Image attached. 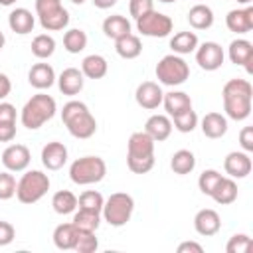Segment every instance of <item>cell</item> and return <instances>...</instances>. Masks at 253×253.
<instances>
[{"mask_svg":"<svg viewBox=\"0 0 253 253\" xmlns=\"http://www.w3.org/2000/svg\"><path fill=\"white\" fill-rule=\"evenodd\" d=\"M223 111L225 117L231 121H245L251 115V99H253V87L247 79H229L223 89Z\"/></svg>","mask_w":253,"mask_h":253,"instance_id":"1","label":"cell"},{"mask_svg":"<svg viewBox=\"0 0 253 253\" xmlns=\"http://www.w3.org/2000/svg\"><path fill=\"white\" fill-rule=\"evenodd\" d=\"M61 121L73 138H91L97 132V121L83 101H67L61 109Z\"/></svg>","mask_w":253,"mask_h":253,"instance_id":"2","label":"cell"},{"mask_svg":"<svg viewBox=\"0 0 253 253\" xmlns=\"http://www.w3.org/2000/svg\"><path fill=\"white\" fill-rule=\"evenodd\" d=\"M154 140L144 132L136 130L126 142V166L134 174H146L154 168Z\"/></svg>","mask_w":253,"mask_h":253,"instance_id":"3","label":"cell"},{"mask_svg":"<svg viewBox=\"0 0 253 253\" xmlns=\"http://www.w3.org/2000/svg\"><path fill=\"white\" fill-rule=\"evenodd\" d=\"M57 113V103L51 95L47 93H38L32 95V99L26 101V105L20 111V121L26 128L30 130H38L40 126H43L47 121H51Z\"/></svg>","mask_w":253,"mask_h":253,"instance_id":"4","label":"cell"},{"mask_svg":"<svg viewBox=\"0 0 253 253\" xmlns=\"http://www.w3.org/2000/svg\"><path fill=\"white\" fill-rule=\"evenodd\" d=\"M49 186H51V182H49V176L45 172H42V170H24L22 178L16 184V198H18L20 204L32 206L47 194Z\"/></svg>","mask_w":253,"mask_h":253,"instance_id":"5","label":"cell"},{"mask_svg":"<svg viewBox=\"0 0 253 253\" xmlns=\"http://www.w3.org/2000/svg\"><path fill=\"white\" fill-rule=\"evenodd\" d=\"M107 164L101 156H81L71 162L69 166V178L77 186H89L97 184L105 178Z\"/></svg>","mask_w":253,"mask_h":253,"instance_id":"6","label":"cell"},{"mask_svg":"<svg viewBox=\"0 0 253 253\" xmlns=\"http://www.w3.org/2000/svg\"><path fill=\"white\" fill-rule=\"evenodd\" d=\"M132 211H134V200L130 194L126 192H115L111 194L105 204H103V210H101V215L103 219L113 225V227H123L130 221L132 217Z\"/></svg>","mask_w":253,"mask_h":253,"instance_id":"7","label":"cell"},{"mask_svg":"<svg viewBox=\"0 0 253 253\" xmlns=\"http://www.w3.org/2000/svg\"><path fill=\"white\" fill-rule=\"evenodd\" d=\"M154 71H156L158 83H162L166 87H178V85L186 83L190 77V65L186 63V59L182 55H176V53L164 55L156 63Z\"/></svg>","mask_w":253,"mask_h":253,"instance_id":"8","label":"cell"},{"mask_svg":"<svg viewBox=\"0 0 253 253\" xmlns=\"http://www.w3.org/2000/svg\"><path fill=\"white\" fill-rule=\"evenodd\" d=\"M172 28H174L172 18L156 10H150L136 20V30L140 32V36L146 38H166L170 36Z\"/></svg>","mask_w":253,"mask_h":253,"instance_id":"9","label":"cell"},{"mask_svg":"<svg viewBox=\"0 0 253 253\" xmlns=\"http://www.w3.org/2000/svg\"><path fill=\"white\" fill-rule=\"evenodd\" d=\"M225 53L223 47L215 42H204L198 43L196 47V63L204 69V71H217L223 65Z\"/></svg>","mask_w":253,"mask_h":253,"instance_id":"10","label":"cell"},{"mask_svg":"<svg viewBox=\"0 0 253 253\" xmlns=\"http://www.w3.org/2000/svg\"><path fill=\"white\" fill-rule=\"evenodd\" d=\"M32 162V152L26 144H10L2 152V164L10 172H24Z\"/></svg>","mask_w":253,"mask_h":253,"instance_id":"11","label":"cell"},{"mask_svg":"<svg viewBox=\"0 0 253 253\" xmlns=\"http://www.w3.org/2000/svg\"><path fill=\"white\" fill-rule=\"evenodd\" d=\"M251 168H253V162H251L249 152H245V150H241V152L233 150L223 158V170L233 180L247 178L251 174Z\"/></svg>","mask_w":253,"mask_h":253,"instance_id":"12","label":"cell"},{"mask_svg":"<svg viewBox=\"0 0 253 253\" xmlns=\"http://www.w3.org/2000/svg\"><path fill=\"white\" fill-rule=\"evenodd\" d=\"M227 55H229V61L235 63V65H241L245 67L247 73H253V43L245 38H237L229 43L227 47Z\"/></svg>","mask_w":253,"mask_h":253,"instance_id":"13","label":"cell"},{"mask_svg":"<svg viewBox=\"0 0 253 253\" xmlns=\"http://www.w3.org/2000/svg\"><path fill=\"white\" fill-rule=\"evenodd\" d=\"M162 97H164V93H162L160 85L154 81H142L134 91V99H136L138 107H142L146 111L158 109L162 105Z\"/></svg>","mask_w":253,"mask_h":253,"instance_id":"14","label":"cell"},{"mask_svg":"<svg viewBox=\"0 0 253 253\" xmlns=\"http://www.w3.org/2000/svg\"><path fill=\"white\" fill-rule=\"evenodd\" d=\"M225 26L233 34H249L253 30V6L247 4L245 8L229 10L225 16Z\"/></svg>","mask_w":253,"mask_h":253,"instance_id":"15","label":"cell"},{"mask_svg":"<svg viewBox=\"0 0 253 253\" xmlns=\"http://www.w3.org/2000/svg\"><path fill=\"white\" fill-rule=\"evenodd\" d=\"M194 229L202 237H211L221 229V217L215 210L204 208L194 215Z\"/></svg>","mask_w":253,"mask_h":253,"instance_id":"16","label":"cell"},{"mask_svg":"<svg viewBox=\"0 0 253 253\" xmlns=\"http://www.w3.org/2000/svg\"><path fill=\"white\" fill-rule=\"evenodd\" d=\"M67 162V146L59 140H51L42 148V164L47 170H61Z\"/></svg>","mask_w":253,"mask_h":253,"instance_id":"17","label":"cell"},{"mask_svg":"<svg viewBox=\"0 0 253 253\" xmlns=\"http://www.w3.org/2000/svg\"><path fill=\"white\" fill-rule=\"evenodd\" d=\"M55 71H53V67L49 65V63H43V61H40V63H34L32 67H30V71H28V81H30V85L34 87V89H38V91H43V89H49L53 83H55Z\"/></svg>","mask_w":253,"mask_h":253,"instance_id":"18","label":"cell"},{"mask_svg":"<svg viewBox=\"0 0 253 253\" xmlns=\"http://www.w3.org/2000/svg\"><path fill=\"white\" fill-rule=\"evenodd\" d=\"M55 81H57V87H59V91L63 95L73 97V95L81 93V89L85 85V75L77 67H67V69H63L59 73V77Z\"/></svg>","mask_w":253,"mask_h":253,"instance_id":"19","label":"cell"},{"mask_svg":"<svg viewBox=\"0 0 253 253\" xmlns=\"http://www.w3.org/2000/svg\"><path fill=\"white\" fill-rule=\"evenodd\" d=\"M172 119L168 115H152L146 119L144 123V132L154 140V142H162L172 134Z\"/></svg>","mask_w":253,"mask_h":253,"instance_id":"20","label":"cell"},{"mask_svg":"<svg viewBox=\"0 0 253 253\" xmlns=\"http://www.w3.org/2000/svg\"><path fill=\"white\" fill-rule=\"evenodd\" d=\"M8 26L14 34L18 36H26L34 30L36 26V18L34 14L28 10V8H14L10 14H8Z\"/></svg>","mask_w":253,"mask_h":253,"instance_id":"21","label":"cell"},{"mask_svg":"<svg viewBox=\"0 0 253 253\" xmlns=\"http://www.w3.org/2000/svg\"><path fill=\"white\" fill-rule=\"evenodd\" d=\"M200 126H202L204 136H208V138H221L227 132V117L221 115V113H208V115H204Z\"/></svg>","mask_w":253,"mask_h":253,"instance_id":"22","label":"cell"},{"mask_svg":"<svg viewBox=\"0 0 253 253\" xmlns=\"http://www.w3.org/2000/svg\"><path fill=\"white\" fill-rule=\"evenodd\" d=\"M210 198L219 206L233 204L237 200V184H235V180L229 178V176H221V180L215 184V188L210 194Z\"/></svg>","mask_w":253,"mask_h":253,"instance_id":"23","label":"cell"},{"mask_svg":"<svg viewBox=\"0 0 253 253\" xmlns=\"http://www.w3.org/2000/svg\"><path fill=\"white\" fill-rule=\"evenodd\" d=\"M103 34L109 40H119L126 34H132V26L123 14H113L103 20Z\"/></svg>","mask_w":253,"mask_h":253,"instance_id":"24","label":"cell"},{"mask_svg":"<svg viewBox=\"0 0 253 253\" xmlns=\"http://www.w3.org/2000/svg\"><path fill=\"white\" fill-rule=\"evenodd\" d=\"M162 105H164L168 117L172 119V117H176V115H180V113L192 109V99H190V95L184 93V91H170V93H164Z\"/></svg>","mask_w":253,"mask_h":253,"instance_id":"25","label":"cell"},{"mask_svg":"<svg viewBox=\"0 0 253 253\" xmlns=\"http://www.w3.org/2000/svg\"><path fill=\"white\" fill-rule=\"evenodd\" d=\"M107 71H109V63L99 53H91V55L83 57V61H81V73L87 79H103L107 75Z\"/></svg>","mask_w":253,"mask_h":253,"instance_id":"26","label":"cell"},{"mask_svg":"<svg viewBox=\"0 0 253 253\" xmlns=\"http://www.w3.org/2000/svg\"><path fill=\"white\" fill-rule=\"evenodd\" d=\"M188 24L194 30H210L213 26V10L208 4H196L188 12Z\"/></svg>","mask_w":253,"mask_h":253,"instance_id":"27","label":"cell"},{"mask_svg":"<svg viewBox=\"0 0 253 253\" xmlns=\"http://www.w3.org/2000/svg\"><path fill=\"white\" fill-rule=\"evenodd\" d=\"M115 51L123 59H134L142 53V42L134 34H126L119 40H115Z\"/></svg>","mask_w":253,"mask_h":253,"instance_id":"28","label":"cell"},{"mask_svg":"<svg viewBox=\"0 0 253 253\" xmlns=\"http://www.w3.org/2000/svg\"><path fill=\"white\" fill-rule=\"evenodd\" d=\"M38 18H40V26L43 30H47V32H61V30H65L69 26V20H71L69 12L63 6H59L57 10L47 12L43 16H38Z\"/></svg>","mask_w":253,"mask_h":253,"instance_id":"29","label":"cell"},{"mask_svg":"<svg viewBox=\"0 0 253 253\" xmlns=\"http://www.w3.org/2000/svg\"><path fill=\"white\" fill-rule=\"evenodd\" d=\"M198 43H200V40H198L196 32H178L170 38V49L176 55H186V53L196 51Z\"/></svg>","mask_w":253,"mask_h":253,"instance_id":"30","label":"cell"},{"mask_svg":"<svg viewBox=\"0 0 253 253\" xmlns=\"http://www.w3.org/2000/svg\"><path fill=\"white\" fill-rule=\"evenodd\" d=\"M53 245L61 251H73L75 239H77V227L69 221V223H59L53 229Z\"/></svg>","mask_w":253,"mask_h":253,"instance_id":"31","label":"cell"},{"mask_svg":"<svg viewBox=\"0 0 253 253\" xmlns=\"http://www.w3.org/2000/svg\"><path fill=\"white\" fill-rule=\"evenodd\" d=\"M101 211H95V210H83V208H77L73 211V219L71 223L77 227V229H85V231H97L99 225H101Z\"/></svg>","mask_w":253,"mask_h":253,"instance_id":"32","label":"cell"},{"mask_svg":"<svg viewBox=\"0 0 253 253\" xmlns=\"http://www.w3.org/2000/svg\"><path fill=\"white\" fill-rule=\"evenodd\" d=\"M170 168H172L174 174H180V176H186V174L194 172V168H196V156H194V152L188 150V148L176 150L172 154V158H170Z\"/></svg>","mask_w":253,"mask_h":253,"instance_id":"33","label":"cell"},{"mask_svg":"<svg viewBox=\"0 0 253 253\" xmlns=\"http://www.w3.org/2000/svg\"><path fill=\"white\" fill-rule=\"evenodd\" d=\"M51 208L55 213L59 215H67V213H73L77 210V196L69 190H59L53 194L51 198Z\"/></svg>","mask_w":253,"mask_h":253,"instance_id":"34","label":"cell"},{"mask_svg":"<svg viewBox=\"0 0 253 253\" xmlns=\"http://www.w3.org/2000/svg\"><path fill=\"white\" fill-rule=\"evenodd\" d=\"M63 47L69 53H81L87 47V34L79 28H71L63 34Z\"/></svg>","mask_w":253,"mask_h":253,"instance_id":"35","label":"cell"},{"mask_svg":"<svg viewBox=\"0 0 253 253\" xmlns=\"http://www.w3.org/2000/svg\"><path fill=\"white\" fill-rule=\"evenodd\" d=\"M53 51H55V40H53V36H49V34H38L32 40V53L38 59H47V57L53 55Z\"/></svg>","mask_w":253,"mask_h":253,"instance_id":"36","label":"cell"},{"mask_svg":"<svg viewBox=\"0 0 253 253\" xmlns=\"http://www.w3.org/2000/svg\"><path fill=\"white\" fill-rule=\"evenodd\" d=\"M97 249H99V239H97L95 231L77 229V239H75L73 251H77V253H95Z\"/></svg>","mask_w":253,"mask_h":253,"instance_id":"37","label":"cell"},{"mask_svg":"<svg viewBox=\"0 0 253 253\" xmlns=\"http://www.w3.org/2000/svg\"><path fill=\"white\" fill-rule=\"evenodd\" d=\"M172 126L178 130V132H192L196 126H198V115L194 109H188L176 117H172Z\"/></svg>","mask_w":253,"mask_h":253,"instance_id":"38","label":"cell"},{"mask_svg":"<svg viewBox=\"0 0 253 253\" xmlns=\"http://www.w3.org/2000/svg\"><path fill=\"white\" fill-rule=\"evenodd\" d=\"M103 204H105V198H103L101 192H97V190H85V192L77 198V208H83V210L101 211V210H103Z\"/></svg>","mask_w":253,"mask_h":253,"instance_id":"39","label":"cell"},{"mask_svg":"<svg viewBox=\"0 0 253 253\" xmlns=\"http://www.w3.org/2000/svg\"><path fill=\"white\" fill-rule=\"evenodd\" d=\"M219 180H221V174H219L217 170H213V168H208V170H204V172L200 174V178H198V188H200V192H202L204 196H210Z\"/></svg>","mask_w":253,"mask_h":253,"instance_id":"40","label":"cell"},{"mask_svg":"<svg viewBox=\"0 0 253 253\" xmlns=\"http://www.w3.org/2000/svg\"><path fill=\"white\" fill-rule=\"evenodd\" d=\"M253 247V241L247 233H235L229 237L227 245H225V251L227 253H249Z\"/></svg>","mask_w":253,"mask_h":253,"instance_id":"41","label":"cell"},{"mask_svg":"<svg viewBox=\"0 0 253 253\" xmlns=\"http://www.w3.org/2000/svg\"><path fill=\"white\" fill-rule=\"evenodd\" d=\"M16 178L10 170L0 172V200H10L16 196Z\"/></svg>","mask_w":253,"mask_h":253,"instance_id":"42","label":"cell"},{"mask_svg":"<svg viewBox=\"0 0 253 253\" xmlns=\"http://www.w3.org/2000/svg\"><path fill=\"white\" fill-rule=\"evenodd\" d=\"M150 10H154V0H130L128 2V12L134 20H138Z\"/></svg>","mask_w":253,"mask_h":253,"instance_id":"43","label":"cell"},{"mask_svg":"<svg viewBox=\"0 0 253 253\" xmlns=\"http://www.w3.org/2000/svg\"><path fill=\"white\" fill-rule=\"evenodd\" d=\"M14 237H16V229H14V225H12L10 221L0 219V247L10 245V243L14 241Z\"/></svg>","mask_w":253,"mask_h":253,"instance_id":"44","label":"cell"},{"mask_svg":"<svg viewBox=\"0 0 253 253\" xmlns=\"http://www.w3.org/2000/svg\"><path fill=\"white\" fill-rule=\"evenodd\" d=\"M239 144L245 152H253V126H243L239 130Z\"/></svg>","mask_w":253,"mask_h":253,"instance_id":"45","label":"cell"},{"mask_svg":"<svg viewBox=\"0 0 253 253\" xmlns=\"http://www.w3.org/2000/svg\"><path fill=\"white\" fill-rule=\"evenodd\" d=\"M0 123H16V107L8 101H0Z\"/></svg>","mask_w":253,"mask_h":253,"instance_id":"46","label":"cell"},{"mask_svg":"<svg viewBox=\"0 0 253 253\" xmlns=\"http://www.w3.org/2000/svg\"><path fill=\"white\" fill-rule=\"evenodd\" d=\"M59 6H63L61 0H36V14L38 16H43L47 12L57 10Z\"/></svg>","mask_w":253,"mask_h":253,"instance_id":"47","label":"cell"},{"mask_svg":"<svg viewBox=\"0 0 253 253\" xmlns=\"http://www.w3.org/2000/svg\"><path fill=\"white\" fill-rule=\"evenodd\" d=\"M16 138V123H0V142H12Z\"/></svg>","mask_w":253,"mask_h":253,"instance_id":"48","label":"cell"},{"mask_svg":"<svg viewBox=\"0 0 253 253\" xmlns=\"http://www.w3.org/2000/svg\"><path fill=\"white\" fill-rule=\"evenodd\" d=\"M178 253H204V247L198 241H182L178 245Z\"/></svg>","mask_w":253,"mask_h":253,"instance_id":"49","label":"cell"},{"mask_svg":"<svg viewBox=\"0 0 253 253\" xmlns=\"http://www.w3.org/2000/svg\"><path fill=\"white\" fill-rule=\"evenodd\" d=\"M12 91V81L6 73H0V101H4Z\"/></svg>","mask_w":253,"mask_h":253,"instance_id":"50","label":"cell"},{"mask_svg":"<svg viewBox=\"0 0 253 253\" xmlns=\"http://www.w3.org/2000/svg\"><path fill=\"white\" fill-rule=\"evenodd\" d=\"M91 2H93V6L99 8V10H109V8H113L119 0H91Z\"/></svg>","mask_w":253,"mask_h":253,"instance_id":"51","label":"cell"},{"mask_svg":"<svg viewBox=\"0 0 253 253\" xmlns=\"http://www.w3.org/2000/svg\"><path fill=\"white\" fill-rule=\"evenodd\" d=\"M16 4V0H0V6H12Z\"/></svg>","mask_w":253,"mask_h":253,"instance_id":"52","label":"cell"},{"mask_svg":"<svg viewBox=\"0 0 253 253\" xmlns=\"http://www.w3.org/2000/svg\"><path fill=\"white\" fill-rule=\"evenodd\" d=\"M4 43H6V38H4V34H2V32H0V49H2V47H4Z\"/></svg>","mask_w":253,"mask_h":253,"instance_id":"53","label":"cell"},{"mask_svg":"<svg viewBox=\"0 0 253 253\" xmlns=\"http://www.w3.org/2000/svg\"><path fill=\"white\" fill-rule=\"evenodd\" d=\"M239 4H243V6H247V4H251V0H237Z\"/></svg>","mask_w":253,"mask_h":253,"instance_id":"54","label":"cell"},{"mask_svg":"<svg viewBox=\"0 0 253 253\" xmlns=\"http://www.w3.org/2000/svg\"><path fill=\"white\" fill-rule=\"evenodd\" d=\"M158 2H162V4H172V2H176V0H158Z\"/></svg>","mask_w":253,"mask_h":253,"instance_id":"55","label":"cell"},{"mask_svg":"<svg viewBox=\"0 0 253 253\" xmlns=\"http://www.w3.org/2000/svg\"><path fill=\"white\" fill-rule=\"evenodd\" d=\"M71 2H73V4H79V6H81V4L85 2V0H71Z\"/></svg>","mask_w":253,"mask_h":253,"instance_id":"56","label":"cell"}]
</instances>
